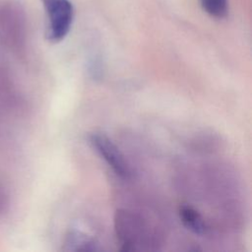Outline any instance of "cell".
Segmentation results:
<instances>
[{
  "label": "cell",
  "mask_w": 252,
  "mask_h": 252,
  "mask_svg": "<svg viewBox=\"0 0 252 252\" xmlns=\"http://www.w3.org/2000/svg\"><path fill=\"white\" fill-rule=\"evenodd\" d=\"M90 144L99 155V157L107 163L112 171L123 179L131 177V168L125 157L118 147L103 133H93L89 137Z\"/></svg>",
  "instance_id": "cell-3"
},
{
  "label": "cell",
  "mask_w": 252,
  "mask_h": 252,
  "mask_svg": "<svg viewBox=\"0 0 252 252\" xmlns=\"http://www.w3.org/2000/svg\"><path fill=\"white\" fill-rule=\"evenodd\" d=\"M202 9L215 19H223L228 14L227 0H199Z\"/></svg>",
  "instance_id": "cell-7"
},
{
  "label": "cell",
  "mask_w": 252,
  "mask_h": 252,
  "mask_svg": "<svg viewBox=\"0 0 252 252\" xmlns=\"http://www.w3.org/2000/svg\"><path fill=\"white\" fill-rule=\"evenodd\" d=\"M114 226L121 250H142L143 245L150 244V227L139 215L127 210H118Z\"/></svg>",
  "instance_id": "cell-1"
},
{
  "label": "cell",
  "mask_w": 252,
  "mask_h": 252,
  "mask_svg": "<svg viewBox=\"0 0 252 252\" xmlns=\"http://www.w3.org/2000/svg\"><path fill=\"white\" fill-rule=\"evenodd\" d=\"M63 249L67 251H96L100 250V247L92 236L84 231L72 229L65 237Z\"/></svg>",
  "instance_id": "cell-5"
},
{
  "label": "cell",
  "mask_w": 252,
  "mask_h": 252,
  "mask_svg": "<svg viewBox=\"0 0 252 252\" xmlns=\"http://www.w3.org/2000/svg\"><path fill=\"white\" fill-rule=\"evenodd\" d=\"M5 204H6V203H5V196H4V194L2 193V191L0 190V212L3 210Z\"/></svg>",
  "instance_id": "cell-8"
},
{
  "label": "cell",
  "mask_w": 252,
  "mask_h": 252,
  "mask_svg": "<svg viewBox=\"0 0 252 252\" xmlns=\"http://www.w3.org/2000/svg\"><path fill=\"white\" fill-rule=\"evenodd\" d=\"M179 217L184 226L196 234H204L207 230L206 222L200 213L194 208L183 205L179 208Z\"/></svg>",
  "instance_id": "cell-6"
},
{
  "label": "cell",
  "mask_w": 252,
  "mask_h": 252,
  "mask_svg": "<svg viewBox=\"0 0 252 252\" xmlns=\"http://www.w3.org/2000/svg\"><path fill=\"white\" fill-rule=\"evenodd\" d=\"M48 18L47 37L61 41L69 33L74 19V7L70 0H42Z\"/></svg>",
  "instance_id": "cell-2"
},
{
  "label": "cell",
  "mask_w": 252,
  "mask_h": 252,
  "mask_svg": "<svg viewBox=\"0 0 252 252\" xmlns=\"http://www.w3.org/2000/svg\"><path fill=\"white\" fill-rule=\"evenodd\" d=\"M0 27L6 40L14 46H19L25 36V16L16 3H8L0 10Z\"/></svg>",
  "instance_id": "cell-4"
}]
</instances>
